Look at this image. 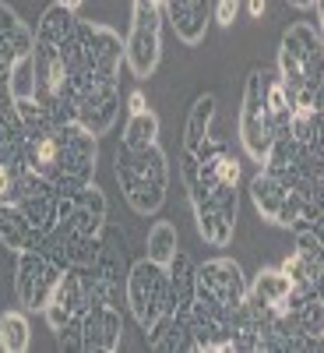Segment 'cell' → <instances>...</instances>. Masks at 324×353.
I'll return each instance as SVG.
<instances>
[{
  "label": "cell",
  "instance_id": "1",
  "mask_svg": "<svg viewBox=\"0 0 324 353\" xmlns=\"http://www.w3.org/2000/svg\"><path fill=\"white\" fill-rule=\"evenodd\" d=\"M321 25L296 21L282 32L279 43V81L285 85V92L292 106H310L321 110Z\"/></svg>",
  "mask_w": 324,
  "mask_h": 353
},
{
  "label": "cell",
  "instance_id": "2",
  "mask_svg": "<svg viewBox=\"0 0 324 353\" xmlns=\"http://www.w3.org/2000/svg\"><path fill=\"white\" fill-rule=\"evenodd\" d=\"M106 223H109V201H106L102 188L92 181L71 198V209L64 212V219L56 223L53 233H46V241L64 254L67 265L88 269L92 258H96L99 233H102Z\"/></svg>",
  "mask_w": 324,
  "mask_h": 353
},
{
  "label": "cell",
  "instance_id": "3",
  "mask_svg": "<svg viewBox=\"0 0 324 353\" xmlns=\"http://www.w3.org/2000/svg\"><path fill=\"white\" fill-rule=\"evenodd\" d=\"M116 184H120L124 201L138 216H155L166 205V191H169V159L159 149V141L149 149H116Z\"/></svg>",
  "mask_w": 324,
  "mask_h": 353
},
{
  "label": "cell",
  "instance_id": "4",
  "mask_svg": "<svg viewBox=\"0 0 324 353\" xmlns=\"http://www.w3.org/2000/svg\"><path fill=\"white\" fill-rule=\"evenodd\" d=\"M244 301H247V276L233 258H208L204 265H194L191 307L212 314L219 321H229V314L244 307Z\"/></svg>",
  "mask_w": 324,
  "mask_h": 353
},
{
  "label": "cell",
  "instance_id": "5",
  "mask_svg": "<svg viewBox=\"0 0 324 353\" xmlns=\"http://www.w3.org/2000/svg\"><path fill=\"white\" fill-rule=\"evenodd\" d=\"M64 269H67L64 254L56 251L46 237H43L39 248L21 251L18 265H14V297H18V304L25 311H39L43 314V307L50 304V297H53L56 283H61Z\"/></svg>",
  "mask_w": 324,
  "mask_h": 353
},
{
  "label": "cell",
  "instance_id": "6",
  "mask_svg": "<svg viewBox=\"0 0 324 353\" xmlns=\"http://www.w3.org/2000/svg\"><path fill=\"white\" fill-rule=\"evenodd\" d=\"M124 304L131 307L141 332L149 336L159 321L169 314V269L152 258H141L127 269L124 283Z\"/></svg>",
  "mask_w": 324,
  "mask_h": 353
},
{
  "label": "cell",
  "instance_id": "7",
  "mask_svg": "<svg viewBox=\"0 0 324 353\" xmlns=\"http://www.w3.org/2000/svg\"><path fill=\"white\" fill-rule=\"evenodd\" d=\"M162 4L159 0H134L131 4V28L124 39V64L138 81L152 78L162 61Z\"/></svg>",
  "mask_w": 324,
  "mask_h": 353
},
{
  "label": "cell",
  "instance_id": "8",
  "mask_svg": "<svg viewBox=\"0 0 324 353\" xmlns=\"http://www.w3.org/2000/svg\"><path fill=\"white\" fill-rule=\"evenodd\" d=\"M61 131V159L50 181L61 194H78L85 184L96 181V163H99V138L88 134L81 124H64Z\"/></svg>",
  "mask_w": 324,
  "mask_h": 353
},
{
  "label": "cell",
  "instance_id": "9",
  "mask_svg": "<svg viewBox=\"0 0 324 353\" xmlns=\"http://www.w3.org/2000/svg\"><path fill=\"white\" fill-rule=\"evenodd\" d=\"M127 269H131V258H127V233L106 223L99 233V248L96 258L88 265V276H92V293L99 301H109L120 307L124 304V283H127Z\"/></svg>",
  "mask_w": 324,
  "mask_h": 353
},
{
  "label": "cell",
  "instance_id": "10",
  "mask_svg": "<svg viewBox=\"0 0 324 353\" xmlns=\"http://www.w3.org/2000/svg\"><path fill=\"white\" fill-rule=\"evenodd\" d=\"M71 198L74 194H61L50 176H39L32 170H21L18 181H14V205L21 209V216L43 233V237L53 233L56 223L64 219V212L71 209Z\"/></svg>",
  "mask_w": 324,
  "mask_h": 353
},
{
  "label": "cell",
  "instance_id": "11",
  "mask_svg": "<svg viewBox=\"0 0 324 353\" xmlns=\"http://www.w3.org/2000/svg\"><path fill=\"white\" fill-rule=\"evenodd\" d=\"M279 134L275 121H272V110L264 103V68H254L247 74L244 85V103H240V141H244V152L261 166L264 152H268L272 138Z\"/></svg>",
  "mask_w": 324,
  "mask_h": 353
},
{
  "label": "cell",
  "instance_id": "12",
  "mask_svg": "<svg viewBox=\"0 0 324 353\" xmlns=\"http://www.w3.org/2000/svg\"><path fill=\"white\" fill-rule=\"evenodd\" d=\"M250 201H254V209H257L261 219L289 230L292 223L300 219L303 205L314 201V198H307L300 188H292L289 181H282V176H275L268 170H257L250 176Z\"/></svg>",
  "mask_w": 324,
  "mask_h": 353
},
{
  "label": "cell",
  "instance_id": "13",
  "mask_svg": "<svg viewBox=\"0 0 324 353\" xmlns=\"http://www.w3.org/2000/svg\"><path fill=\"white\" fill-rule=\"evenodd\" d=\"M71 103H74V113H78V124L88 131V134H109L116 117H120V81L116 78H92L78 85L71 92Z\"/></svg>",
  "mask_w": 324,
  "mask_h": 353
},
{
  "label": "cell",
  "instance_id": "14",
  "mask_svg": "<svg viewBox=\"0 0 324 353\" xmlns=\"http://www.w3.org/2000/svg\"><path fill=\"white\" fill-rule=\"evenodd\" d=\"M81 353H116L124 343V314L109 301H92L81 311Z\"/></svg>",
  "mask_w": 324,
  "mask_h": 353
},
{
  "label": "cell",
  "instance_id": "15",
  "mask_svg": "<svg viewBox=\"0 0 324 353\" xmlns=\"http://www.w3.org/2000/svg\"><path fill=\"white\" fill-rule=\"evenodd\" d=\"M162 18L173 25V32L180 43L197 46L204 43L208 32V14H212V0H159Z\"/></svg>",
  "mask_w": 324,
  "mask_h": 353
},
{
  "label": "cell",
  "instance_id": "16",
  "mask_svg": "<svg viewBox=\"0 0 324 353\" xmlns=\"http://www.w3.org/2000/svg\"><path fill=\"white\" fill-rule=\"evenodd\" d=\"M25 57H32V28H28L14 8L0 4V78Z\"/></svg>",
  "mask_w": 324,
  "mask_h": 353
},
{
  "label": "cell",
  "instance_id": "17",
  "mask_svg": "<svg viewBox=\"0 0 324 353\" xmlns=\"http://www.w3.org/2000/svg\"><path fill=\"white\" fill-rule=\"evenodd\" d=\"M292 293H296V286L282 269H261L254 283H247V301L264 311H282Z\"/></svg>",
  "mask_w": 324,
  "mask_h": 353
},
{
  "label": "cell",
  "instance_id": "18",
  "mask_svg": "<svg viewBox=\"0 0 324 353\" xmlns=\"http://www.w3.org/2000/svg\"><path fill=\"white\" fill-rule=\"evenodd\" d=\"M0 244L8 251L21 254V251H32L43 244V233L21 216V209L14 201H0Z\"/></svg>",
  "mask_w": 324,
  "mask_h": 353
},
{
  "label": "cell",
  "instance_id": "19",
  "mask_svg": "<svg viewBox=\"0 0 324 353\" xmlns=\"http://www.w3.org/2000/svg\"><path fill=\"white\" fill-rule=\"evenodd\" d=\"M166 269H169V314L187 318L194 301V261L184 251H176Z\"/></svg>",
  "mask_w": 324,
  "mask_h": 353
},
{
  "label": "cell",
  "instance_id": "20",
  "mask_svg": "<svg viewBox=\"0 0 324 353\" xmlns=\"http://www.w3.org/2000/svg\"><path fill=\"white\" fill-rule=\"evenodd\" d=\"M149 346L155 353H194V336H191L187 318L166 314L159 325L149 332Z\"/></svg>",
  "mask_w": 324,
  "mask_h": 353
},
{
  "label": "cell",
  "instance_id": "21",
  "mask_svg": "<svg viewBox=\"0 0 324 353\" xmlns=\"http://www.w3.org/2000/svg\"><path fill=\"white\" fill-rule=\"evenodd\" d=\"M155 141H159V117L149 106L127 110V121H124V131H120V149L138 152V149L155 145Z\"/></svg>",
  "mask_w": 324,
  "mask_h": 353
},
{
  "label": "cell",
  "instance_id": "22",
  "mask_svg": "<svg viewBox=\"0 0 324 353\" xmlns=\"http://www.w3.org/2000/svg\"><path fill=\"white\" fill-rule=\"evenodd\" d=\"M194 223L204 244L212 248H229L233 233H237V212L229 209H194Z\"/></svg>",
  "mask_w": 324,
  "mask_h": 353
},
{
  "label": "cell",
  "instance_id": "23",
  "mask_svg": "<svg viewBox=\"0 0 324 353\" xmlns=\"http://www.w3.org/2000/svg\"><path fill=\"white\" fill-rule=\"evenodd\" d=\"M212 121H215V96L204 92L194 99L191 113H187V128H184V152H194L197 145L212 134Z\"/></svg>",
  "mask_w": 324,
  "mask_h": 353
},
{
  "label": "cell",
  "instance_id": "24",
  "mask_svg": "<svg viewBox=\"0 0 324 353\" xmlns=\"http://www.w3.org/2000/svg\"><path fill=\"white\" fill-rule=\"evenodd\" d=\"M279 269L292 279V286H296V290H314V286H321V254H307V251H300V248H292V251L282 258Z\"/></svg>",
  "mask_w": 324,
  "mask_h": 353
},
{
  "label": "cell",
  "instance_id": "25",
  "mask_svg": "<svg viewBox=\"0 0 324 353\" xmlns=\"http://www.w3.org/2000/svg\"><path fill=\"white\" fill-rule=\"evenodd\" d=\"M285 131H289L292 138H296L307 152H317V156H321V110H310V106H292Z\"/></svg>",
  "mask_w": 324,
  "mask_h": 353
},
{
  "label": "cell",
  "instance_id": "26",
  "mask_svg": "<svg viewBox=\"0 0 324 353\" xmlns=\"http://www.w3.org/2000/svg\"><path fill=\"white\" fill-rule=\"evenodd\" d=\"M32 343V325L25 311H4L0 314V350L4 353H25Z\"/></svg>",
  "mask_w": 324,
  "mask_h": 353
},
{
  "label": "cell",
  "instance_id": "27",
  "mask_svg": "<svg viewBox=\"0 0 324 353\" xmlns=\"http://www.w3.org/2000/svg\"><path fill=\"white\" fill-rule=\"evenodd\" d=\"M144 248H149V254L144 258H152L159 265H169L173 254L180 251V233H176V226L169 219H159L152 230H149V241H144Z\"/></svg>",
  "mask_w": 324,
  "mask_h": 353
},
{
  "label": "cell",
  "instance_id": "28",
  "mask_svg": "<svg viewBox=\"0 0 324 353\" xmlns=\"http://www.w3.org/2000/svg\"><path fill=\"white\" fill-rule=\"evenodd\" d=\"M264 103H268V110H272L275 128L285 131L289 113H292V99H289V92H285V85L279 81V74L268 71V68H264Z\"/></svg>",
  "mask_w": 324,
  "mask_h": 353
},
{
  "label": "cell",
  "instance_id": "29",
  "mask_svg": "<svg viewBox=\"0 0 324 353\" xmlns=\"http://www.w3.org/2000/svg\"><path fill=\"white\" fill-rule=\"evenodd\" d=\"M292 237H296V248L307 254H321V226H307V223H292Z\"/></svg>",
  "mask_w": 324,
  "mask_h": 353
},
{
  "label": "cell",
  "instance_id": "30",
  "mask_svg": "<svg viewBox=\"0 0 324 353\" xmlns=\"http://www.w3.org/2000/svg\"><path fill=\"white\" fill-rule=\"evenodd\" d=\"M56 346H61V350H74V353H81V321H78V318L64 321V325L56 329Z\"/></svg>",
  "mask_w": 324,
  "mask_h": 353
},
{
  "label": "cell",
  "instance_id": "31",
  "mask_svg": "<svg viewBox=\"0 0 324 353\" xmlns=\"http://www.w3.org/2000/svg\"><path fill=\"white\" fill-rule=\"evenodd\" d=\"M212 11H215V21L229 28L233 21H237V14H240V0H215Z\"/></svg>",
  "mask_w": 324,
  "mask_h": 353
},
{
  "label": "cell",
  "instance_id": "32",
  "mask_svg": "<svg viewBox=\"0 0 324 353\" xmlns=\"http://www.w3.org/2000/svg\"><path fill=\"white\" fill-rule=\"evenodd\" d=\"M14 181L18 176L8 166H0V201H14Z\"/></svg>",
  "mask_w": 324,
  "mask_h": 353
},
{
  "label": "cell",
  "instance_id": "33",
  "mask_svg": "<svg viewBox=\"0 0 324 353\" xmlns=\"http://www.w3.org/2000/svg\"><path fill=\"white\" fill-rule=\"evenodd\" d=\"M247 11H250V18H261L268 11V4H264V0H247Z\"/></svg>",
  "mask_w": 324,
  "mask_h": 353
},
{
  "label": "cell",
  "instance_id": "34",
  "mask_svg": "<svg viewBox=\"0 0 324 353\" xmlns=\"http://www.w3.org/2000/svg\"><path fill=\"white\" fill-rule=\"evenodd\" d=\"M289 4H292V8H300V11H310L314 4L321 8V0H289Z\"/></svg>",
  "mask_w": 324,
  "mask_h": 353
},
{
  "label": "cell",
  "instance_id": "35",
  "mask_svg": "<svg viewBox=\"0 0 324 353\" xmlns=\"http://www.w3.org/2000/svg\"><path fill=\"white\" fill-rule=\"evenodd\" d=\"M56 4H64V8H71V11H78V8H81V0H56Z\"/></svg>",
  "mask_w": 324,
  "mask_h": 353
}]
</instances>
